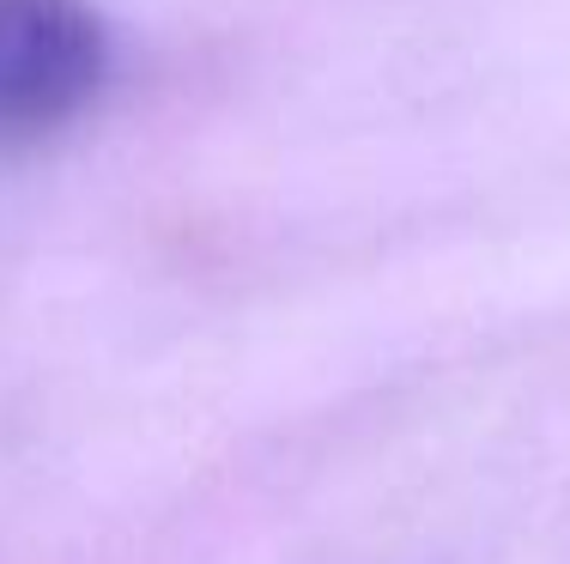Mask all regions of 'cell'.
<instances>
[{
	"label": "cell",
	"mask_w": 570,
	"mask_h": 564,
	"mask_svg": "<svg viewBox=\"0 0 570 564\" xmlns=\"http://www.w3.org/2000/svg\"><path fill=\"white\" fill-rule=\"evenodd\" d=\"M110 31L86 0H0V140H37L98 103Z\"/></svg>",
	"instance_id": "1"
}]
</instances>
